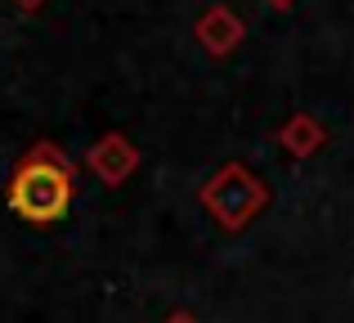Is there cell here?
Listing matches in <instances>:
<instances>
[{
	"label": "cell",
	"instance_id": "277c9868",
	"mask_svg": "<svg viewBox=\"0 0 354 323\" xmlns=\"http://www.w3.org/2000/svg\"><path fill=\"white\" fill-rule=\"evenodd\" d=\"M86 166L108 184V189H121V184L135 175V166H139V149L126 140V135H104V140L90 149Z\"/></svg>",
	"mask_w": 354,
	"mask_h": 323
},
{
	"label": "cell",
	"instance_id": "3957f363",
	"mask_svg": "<svg viewBox=\"0 0 354 323\" xmlns=\"http://www.w3.org/2000/svg\"><path fill=\"white\" fill-rule=\"evenodd\" d=\"M193 36H198V45L211 54V59H229V54H234L238 45H242L247 27H242V18H238V9H234V5H211L207 14L198 18Z\"/></svg>",
	"mask_w": 354,
	"mask_h": 323
},
{
	"label": "cell",
	"instance_id": "5b68a950",
	"mask_svg": "<svg viewBox=\"0 0 354 323\" xmlns=\"http://www.w3.org/2000/svg\"><path fill=\"white\" fill-rule=\"evenodd\" d=\"M323 140H328V135H323V126L314 122L310 113H296L292 122L278 131V144L287 149V158H314V153L323 149Z\"/></svg>",
	"mask_w": 354,
	"mask_h": 323
},
{
	"label": "cell",
	"instance_id": "7a4b0ae2",
	"mask_svg": "<svg viewBox=\"0 0 354 323\" xmlns=\"http://www.w3.org/2000/svg\"><path fill=\"white\" fill-rule=\"evenodd\" d=\"M198 198H202V207H207V216L216 220L220 229H229V234L247 229L251 220L269 207L265 180H260L256 171H247L242 162H225L207 184H202Z\"/></svg>",
	"mask_w": 354,
	"mask_h": 323
},
{
	"label": "cell",
	"instance_id": "8992f818",
	"mask_svg": "<svg viewBox=\"0 0 354 323\" xmlns=\"http://www.w3.org/2000/svg\"><path fill=\"white\" fill-rule=\"evenodd\" d=\"M14 5H18V9H41L45 0H14Z\"/></svg>",
	"mask_w": 354,
	"mask_h": 323
},
{
	"label": "cell",
	"instance_id": "ba28073f",
	"mask_svg": "<svg viewBox=\"0 0 354 323\" xmlns=\"http://www.w3.org/2000/svg\"><path fill=\"white\" fill-rule=\"evenodd\" d=\"M269 5H274V9H292L296 0H269Z\"/></svg>",
	"mask_w": 354,
	"mask_h": 323
},
{
	"label": "cell",
	"instance_id": "6da1fadb",
	"mask_svg": "<svg viewBox=\"0 0 354 323\" xmlns=\"http://www.w3.org/2000/svg\"><path fill=\"white\" fill-rule=\"evenodd\" d=\"M77 202V166L59 144L41 140L23 153L5 184V207L27 225H59Z\"/></svg>",
	"mask_w": 354,
	"mask_h": 323
},
{
	"label": "cell",
	"instance_id": "52a82bcc",
	"mask_svg": "<svg viewBox=\"0 0 354 323\" xmlns=\"http://www.w3.org/2000/svg\"><path fill=\"white\" fill-rule=\"evenodd\" d=\"M166 323H198V319H193V315H171Z\"/></svg>",
	"mask_w": 354,
	"mask_h": 323
}]
</instances>
